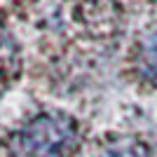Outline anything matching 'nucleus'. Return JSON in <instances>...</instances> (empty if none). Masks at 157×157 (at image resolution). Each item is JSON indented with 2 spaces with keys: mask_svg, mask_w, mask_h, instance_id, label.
Wrapping results in <instances>:
<instances>
[{
  "mask_svg": "<svg viewBox=\"0 0 157 157\" xmlns=\"http://www.w3.org/2000/svg\"><path fill=\"white\" fill-rule=\"evenodd\" d=\"M78 21L94 33H110L120 21L117 0H75Z\"/></svg>",
  "mask_w": 157,
  "mask_h": 157,
  "instance_id": "2",
  "label": "nucleus"
},
{
  "mask_svg": "<svg viewBox=\"0 0 157 157\" xmlns=\"http://www.w3.org/2000/svg\"><path fill=\"white\" fill-rule=\"evenodd\" d=\"M98 157H150V152L136 136H115L101 145Z\"/></svg>",
  "mask_w": 157,
  "mask_h": 157,
  "instance_id": "5",
  "label": "nucleus"
},
{
  "mask_svg": "<svg viewBox=\"0 0 157 157\" xmlns=\"http://www.w3.org/2000/svg\"><path fill=\"white\" fill-rule=\"evenodd\" d=\"M80 127L66 113H42L7 141L12 157H71L80 148Z\"/></svg>",
  "mask_w": 157,
  "mask_h": 157,
  "instance_id": "1",
  "label": "nucleus"
},
{
  "mask_svg": "<svg viewBox=\"0 0 157 157\" xmlns=\"http://www.w3.org/2000/svg\"><path fill=\"white\" fill-rule=\"evenodd\" d=\"M134 68L138 78L157 87V31L145 33L134 47Z\"/></svg>",
  "mask_w": 157,
  "mask_h": 157,
  "instance_id": "3",
  "label": "nucleus"
},
{
  "mask_svg": "<svg viewBox=\"0 0 157 157\" xmlns=\"http://www.w3.org/2000/svg\"><path fill=\"white\" fill-rule=\"evenodd\" d=\"M21 71V47L10 28L0 24V82H10Z\"/></svg>",
  "mask_w": 157,
  "mask_h": 157,
  "instance_id": "4",
  "label": "nucleus"
}]
</instances>
